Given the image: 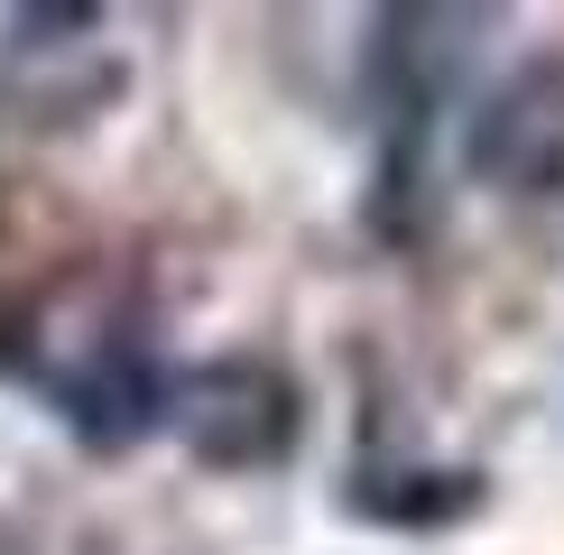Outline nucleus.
I'll return each instance as SVG.
<instances>
[{
    "instance_id": "1",
    "label": "nucleus",
    "mask_w": 564,
    "mask_h": 555,
    "mask_svg": "<svg viewBox=\"0 0 564 555\" xmlns=\"http://www.w3.org/2000/svg\"><path fill=\"white\" fill-rule=\"evenodd\" d=\"M167 426L214 472H269L296 445V389H288V370L223 352V361H195L167 380Z\"/></svg>"
},
{
    "instance_id": "2",
    "label": "nucleus",
    "mask_w": 564,
    "mask_h": 555,
    "mask_svg": "<svg viewBox=\"0 0 564 555\" xmlns=\"http://www.w3.org/2000/svg\"><path fill=\"white\" fill-rule=\"evenodd\" d=\"M473 176L509 185V195H564V65H528L473 111L463 139Z\"/></svg>"
},
{
    "instance_id": "3",
    "label": "nucleus",
    "mask_w": 564,
    "mask_h": 555,
    "mask_svg": "<svg viewBox=\"0 0 564 555\" xmlns=\"http://www.w3.org/2000/svg\"><path fill=\"white\" fill-rule=\"evenodd\" d=\"M56 416L75 426V445L130 454L139 435L167 426V370L139 352L130 334H111V342H93L75 370H56Z\"/></svg>"
},
{
    "instance_id": "4",
    "label": "nucleus",
    "mask_w": 564,
    "mask_h": 555,
    "mask_svg": "<svg viewBox=\"0 0 564 555\" xmlns=\"http://www.w3.org/2000/svg\"><path fill=\"white\" fill-rule=\"evenodd\" d=\"M481 472L463 463H361L343 481V509L370 527H408V537H435V527H463L481 509Z\"/></svg>"
}]
</instances>
